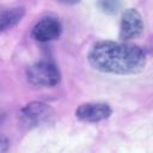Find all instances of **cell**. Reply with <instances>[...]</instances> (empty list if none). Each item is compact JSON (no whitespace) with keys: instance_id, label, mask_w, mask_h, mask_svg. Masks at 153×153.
I'll return each instance as SVG.
<instances>
[{"instance_id":"cell-1","label":"cell","mask_w":153,"mask_h":153,"mask_svg":"<svg viewBox=\"0 0 153 153\" xmlns=\"http://www.w3.org/2000/svg\"><path fill=\"white\" fill-rule=\"evenodd\" d=\"M146 53L135 44L102 41L88 53V62L93 68L104 73L133 74L146 66Z\"/></svg>"},{"instance_id":"cell-2","label":"cell","mask_w":153,"mask_h":153,"mask_svg":"<svg viewBox=\"0 0 153 153\" xmlns=\"http://www.w3.org/2000/svg\"><path fill=\"white\" fill-rule=\"evenodd\" d=\"M26 76L29 82L35 86L50 87L60 82L61 73L59 67L54 62L42 60L31 65L27 68Z\"/></svg>"},{"instance_id":"cell-3","label":"cell","mask_w":153,"mask_h":153,"mask_svg":"<svg viewBox=\"0 0 153 153\" xmlns=\"http://www.w3.org/2000/svg\"><path fill=\"white\" fill-rule=\"evenodd\" d=\"M54 117V110L43 102H31L19 111V122L25 128H35L49 122Z\"/></svg>"},{"instance_id":"cell-4","label":"cell","mask_w":153,"mask_h":153,"mask_svg":"<svg viewBox=\"0 0 153 153\" xmlns=\"http://www.w3.org/2000/svg\"><path fill=\"white\" fill-rule=\"evenodd\" d=\"M143 22L141 14L135 8H128L122 13L120 23V38L128 41L141 35Z\"/></svg>"},{"instance_id":"cell-5","label":"cell","mask_w":153,"mask_h":153,"mask_svg":"<svg viewBox=\"0 0 153 153\" xmlns=\"http://www.w3.org/2000/svg\"><path fill=\"white\" fill-rule=\"evenodd\" d=\"M112 110L109 104L102 103V102H88L81 104L75 110V116L84 121L90 123H97L100 121H104L110 117Z\"/></svg>"},{"instance_id":"cell-6","label":"cell","mask_w":153,"mask_h":153,"mask_svg":"<svg viewBox=\"0 0 153 153\" xmlns=\"http://www.w3.org/2000/svg\"><path fill=\"white\" fill-rule=\"evenodd\" d=\"M62 31L61 23L53 17L42 18L32 29V37L38 42H50L60 37Z\"/></svg>"},{"instance_id":"cell-7","label":"cell","mask_w":153,"mask_h":153,"mask_svg":"<svg viewBox=\"0 0 153 153\" xmlns=\"http://www.w3.org/2000/svg\"><path fill=\"white\" fill-rule=\"evenodd\" d=\"M24 16V7L0 8V32L17 25Z\"/></svg>"},{"instance_id":"cell-8","label":"cell","mask_w":153,"mask_h":153,"mask_svg":"<svg viewBox=\"0 0 153 153\" xmlns=\"http://www.w3.org/2000/svg\"><path fill=\"white\" fill-rule=\"evenodd\" d=\"M99 6L102 7L103 11H105L108 13H115L120 8L121 4L117 1H102V2H99Z\"/></svg>"},{"instance_id":"cell-9","label":"cell","mask_w":153,"mask_h":153,"mask_svg":"<svg viewBox=\"0 0 153 153\" xmlns=\"http://www.w3.org/2000/svg\"><path fill=\"white\" fill-rule=\"evenodd\" d=\"M10 149V140L0 133V153H7Z\"/></svg>"}]
</instances>
